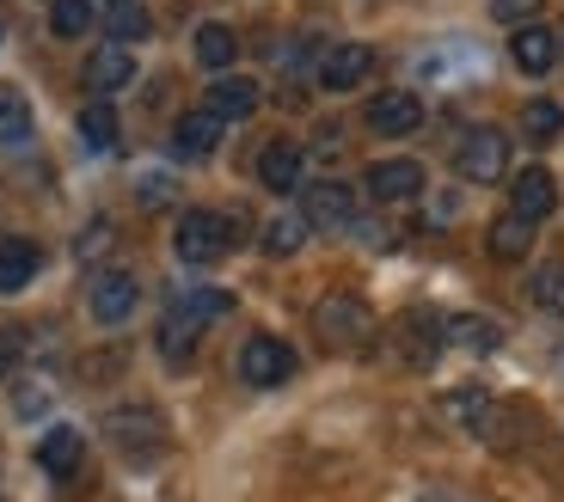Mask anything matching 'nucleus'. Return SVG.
Instances as JSON below:
<instances>
[{
  "instance_id": "6e6552de",
  "label": "nucleus",
  "mask_w": 564,
  "mask_h": 502,
  "mask_svg": "<svg viewBox=\"0 0 564 502\" xmlns=\"http://www.w3.org/2000/svg\"><path fill=\"white\" fill-rule=\"evenodd\" d=\"M362 190L375 196V203H417L423 196V166L417 160H375V166L362 172Z\"/></svg>"
},
{
  "instance_id": "9b49d317",
  "label": "nucleus",
  "mask_w": 564,
  "mask_h": 502,
  "mask_svg": "<svg viewBox=\"0 0 564 502\" xmlns=\"http://www.w3.org/2000/svg\"><path fill=\"white\" fill-rule=\"evenodd\" d=\"M203 331H209V325H197V319H191L184 307H172V301H166V319H160V331H154L160 362H166V368H191V362H197Z\"/></svg>"
},
{
  "instance_id": "a878e982",
  "label": "nucleus",
  "mask_w": 564,
  "mask_h": 502,
  "mask_svg": "<svg viewBox=\"0 0 564 502\" xmlns=\"http://www.w3.org/2000/svg\"><path fill=\"white\" fill-rule=\"evenodd\" d=\"M191 50H197V62H203L209 74H221L227 62L240 56V37H234L227 25H197V37H191Z\"/></svg>"
},
{
  "instance_id": "b1692460",
  "label": "nucleus",
  "mask_w": 564,
  "mask_h": 502,
  "mask_svg": "<svg viewBox=\"0 0 564 502\" xmlns=\"http://www.w3.org/2000/svg\"><path fill=\"white\" fill-rule=\"evenodd\" d=\"M105 31H111V43H141L148 37V31H154V19H148V7H141V0H111V7H105Z\"/></svg>"
},
{
  "instance_id": "1a4fd4ad",
  "label": "nucleus",
  "mask_w": 564,
  "mask_h": 502,
  "mask_svg": "<svg viewBox=\"0 0 564 502\" xmlns=\"http://www.w3.org/2000/svg\"><path fill=\"white\" fill-rule=\"evenodd\" d=\"M301 221H307L313 233H344V227H356V196L344 190V184H313V190L301 196Z\"/></svg>"
},
{
  "instance_id": "9d476101",
  "label": "nucleus",
  "mask_w": 564,
  "mask_h": 502,
  "mask_svg": "<svg viewBox=\"0 0 564 502\" xmlns=\"http://www.w3.org/2000/svg\"><path fill=\"white\" fill-rule=\"evenodd\" d=\"M558 209V178L546 166H528L509 178V215H522V221H546Z\"/></svg>"
},
{
  "instance_id": "f8f14e48",
  "label": "nucleus",
  "mask_w": 564,
  "mask_h": 502,
  "mask_svg": "<svg viewBox=\"0 0 564 502\" xmlns=\"http://www.w3.org/2000/svg\"><path fill=\"white\" fill-rule=\"evenodd\" d=\"M368 68H375V50L368 43H332L319 56V86L325 92H350V86L368 80Z\"/></svg>"
},
{
  "instance_id": "423d86ee",
  "label": "nucleus",
  "mask_w": 564,
  "mask_h": 502,
  "mask_svg": "<svg viewBox=\"0 0 564 502\" xmlns=\"http://www.w3.org/2000/svg\"><path fill=\"white\" fill-rule=\"evenodd\" d=\"M240 380H246V386H258V392L282 386V380H295V349L282 343V337H270V331L246 337V349H240Z\"/></svg>"
},
{
  "instance_id": "393cba45",
  "label": "nucleus",
  "mask_w": 564,
  "mask_h": 502,
  "mask_svg": "<svg viewBox=\"0 0 564 502\" xmlns=\"http://www.w3.org/2000/svg\"><path fill=\"white\" fill-rule=\"evenodd\" d=\"M31 98L19 92V86H0V148H19V141H31Z\"/></svg>"
},
{
  "instance_id": "473e14b6",
  "label": "nucleus",
  "mask_w": 564,
  "mask_h": 502,
  "mask_svg": "<svg viewBox=\"0 0 564 502\" xmlns=\"http://www.w3.org/2000/svg\"><path fill=\"white\" fill-rule=\"evenodd\" d=\"M43 405H50V380L25 374V380H19V386H13V411H19V417H37Z\"/></svg>"
},
{
  "instance_id": "412c9836",
  "label": "nucleus",
  "mask_w": 564,
  "mask_h": 502,
  "mask_svg": "<svg viewBox=\"0 0 564 502\" xmlns=\"http://www.w3.org/2000/svg\"><path fill=\"white\" fill-rule=\"evenodd\" d=\"M509 62H516L522 74H546L552 62H558V37L540 31V25H522L516 37H509Z\"/></svg>"
},
{
  "instance_id": "bb28decb",
  "label": "nucleus",
  "mask_w": 564,
  "mask_h": 502,
  "mask_svg": "<svg viewBox=\"0 0 564 502\" xmlns=\"http://www.w3.org/2000/svg\"><path fill=\"white\" fill-rule=\"evenodd\" d=\"M80 141L93 148V154H111L117 148V111L105 105V98H93V105L80 111Z\"/></svg>"
},
{
  "instance_id": "e433bc0d",
  "label": "nucleus",
  "mask_w": 564,
  "mask_h": 502,
  "mask_svg": "<svg viewBox=\"0 0 564 502\" xmlns=\"http://www.w3.org/2000/svg\"><path fill=\"white\" fill-rule=\"evenodd\" d=\"M454 215H460V203H454V196H436V203H430V221H436V227H448Z\"/></svg>"
},
{
  "instance_id": "58836bf2",
  "label": "nucleus",
  "mask_w": 564,
  "mask_h": 502,
  "mask_svg": "<svg viewBox=\"0 0 564 502\" xmlns=\"http://www.w3.org/2000/svg\"><path fill=\"white\" fill-rule=\"evenodd\" d=\"M0 43H7V25H0Z\"/></svg>"
},
{
  "instance_id": "cd10ccee",
  "label": "nucleus",
  "mask_w": 564,
  "mask_h": 502,
  "mask_svg": "<svg viewBox=\"0 0 564 502\" xmlns=\"http://www.w3.org/2000/svg\"><path fill=\"white\" fill-rule=\"evenodd\" d=\"M172 307H184L197 325H215L227 307H234V294L227 288H184V294H172Z\"/></svg>"
},
{
  "instance_id": "c85d7f7f",
  "label": "nucleus",
  "mask_w": 564,
  "mask_h": 502,
  "mask_svg": "<svg viewBox=\"0 0 564 502\" xmlns=\"http://www.w3.org/2000/svg\"><path fill=\"white\" fill-rule=\"evenodd\" d=\"M528 294H534L540 313H558L564 319V264H540L534 276H528Z\"/></svg>"
},
{
  "instance_id": "aec40b11",
  "label": "nucleus",
  "mask_w": 564,
  "mask_h": 502,
  "mask_svg": "<svg viewBox=\"0 0 564 502\" xmlns=\"http://www.w3.org/2000/svg\"><path fill=\"white\" fill-rule=\"evenodd\" d=\"M135 80V56H129L123 43H111V50H93V56H86V86H93V92H117V86H129Z\"/></svg>"
},
{
  "instance_id": "7ed1b4c3",
  "label": "nucleus",
  "mask_w": 564,
  "mask_h": 502,
  "mask_svg": "<svg viewBox=\"0 0 564 502\" xmlns=\"http://www.w3.org/2000/svg\"><path fill=\"white\" fill-rule=\"evenodd\" d=\"M234 233H240V221H234V215L191 209V215H178L172 245H178L184 264H215V258H227V251H234Z\"/></svg>"
},
{
  "instance_id": "4468645a",
  "label": "nucleus",
  "mask_w": 564,
  "mask_h": 502,
  "mask_svg": "<svg viewBox=\"0 0 564 502\" xmlns=\"http://www.w3.org/2000/svg\"><path fill=\"white\" fill-rule=\"evenodd\" d=\"M368 129L375 135H411V129H423V98L405 92V86L368 98Z\"/></svg>"
},
{
  "instance_id": "4c0bfd02",
  "label": "nucleus",
  "mask_w": 564,
  "mask_h": 502,
  "mask_svg": "<svg viewBox=\"0 0 564 502\" xmlns=\"http://www.w3.org/2000/svg\"><path fill=\"white\" fill-rule=\"evenodd\" d=\"M417 502H466V496H454V490H423Z\"/></svg>"
},
{
  "instance_id": "a211bd4d",
  "label": "nucleus",
  "mask_w": 564,
  "mask_h": 502,
  "mask_svg": "<svg viewBox=\"0 0 564 502\" xmlns=\"http://www.w3.org/2000/svg\"><path fill=\"white\" fill-rule=\"evenodd\" d=\"M37 270H43V245H37V239H0V294L31 288Z\"/></svg>"
},
{
  "instance_id": "ddd939ff",
  "label": "nucleus",
  "mask_w": 564,
  "mask_h": 502,
  "mask_svg": "<svg viewBox=\"0 0 564 502\" xmlns=\"http://www.w3.org/2000/svg\"><path fill=\"white\" fill-rule=\"evenodd\" d=\"M393 337H399V362H411V368H430L442 349H448V337H442V319H436V313H405Z\"/></svg>"
},
{
  "instance_id": "2f4dec72",
  "label": "nucleus",
  "mask_w": 564,
  "mask_h": 502,
  "mask_svg": "<svg viewBox=\"0 0 564 502\" xmlns=\"http://www.w3.org/2000/svg\"><path fill=\"white\" fill-rule=\"evenodd\" d=\"M522 129H528V135H534V141H552V135H558V129H564V111H558V105H552V98H528V111H522Z\"/></svg>"
},
{
  "instance_id": "f3484780",
  "label": "nucleus",
  "mask_w": 564,
  "mask_h": 502,
  "mask_svg": "<svg viewBox=\"0 0 564 502\" xmlns=\"http://www.w3.org/2000/svg\"><path fill=\"white\" fill-rule=\"evenodd\" d=\"M301 148L295 141H270L264 154H258V184L264 190H276V196H295V184H301Z\"/></svg>"
},
{
  "instance_id": "f257e3e1",
  "label": "nucleus",
  "mask_w": 564,
  "mask_h": 502,
  "mask_svg": "<svg viewBox=\"0 0 564 502\" xmlns=\"http://www.w3.org/2000/svg\"><path fill=\"white\" fill-rule=\"evenodd\" d=\"M442 417H448L454 429L491 441V447H516V441H509V435H516V411H509L503 399H491L485 386H454V392H442Z\"/></svg>"
},
{
  "instance_id": "72a5a7b5",
  "label": "nucleus",
  "mask_w": 564,
  "mask_h": 502,
  "mask_svg": "<svg viewBox=\"0 0 564 502\" xmlns=\"http://www.w3.org/2000/svg\"><path fill=\"white\" fill-rule=\"evenodd\" d=\"M19 362H25V331H19V325H7V331H0V380L13 374Z\"/></svg>"
},
{
  "instance_id": "6ab92c4d",
  "label": "nucleus",
  "mask_w": 564,
  "mask_h": 502,
  "mask_svg": "<svg viewBox=\"0 0 564 502\" xmlns=\"http://www.w3.org/2000/svg\"><path fill=\"white\" fill-rule=\"evenodd\" d=\"M442 337H448L454 349L491 356V349L503 343V325H497V319H485V313H454V319H442Z\"/></svg>"
},
{
  "instance_id": "0eeeda50",
  "label": "nucleus",
  "mask_w": 564,
  "mask_h": 502,
  "mask_svg": "<svg viewBox=\"0 0 564 502\" xmlns=\"http://www.w3.org/2000/svg\"><path fill=\"white\" fill-rule=\"evenodd\" d=\"M135 301H141V282L129 270H99V276L86 282V313L99 325H123L135 313Z\"/></svg>"
},
{
  "instance_id": "dca6fc26",
  "label": "nucleus",
  "mask_w": 564,
  "mask_h": 502,
  "mask_svg": "<svg viewBox=\"0 0 564 502\" xmlns=\"http://www.w3.org/2000/svg\"><path fill=\"white\" fill-rule=\"evenodd\" d=\"M221 148V117L215 111H184L172 123V154L178 160H209Z\"/></svg>"
},
{
  "instance_id": "2eb2a0df",
  "label": "nucleus",
  "mask_w": 564,
  "mask_h": 502,
  "mask_svg": "<svg viewBox=\"0 0 564 502\" xmlns=\"http://www.w3.org/2000/svg\"><path fill=\"white\" fill-rule=\"evenodd\" d=\"M80 460H86V435L74 429V423H56V429H43V441H37V466L50 478H74L80 472Z\"/></svg>"
},
{
  "instance_id": "20e7f679",
  "label": "nucleus",
  "mask_w": 564,
  "mask_h": 502,
  "mask_svg": "<svg viewBox=\"0 0 564 502\" xmlns=\"http://www.w3.org/2000/svg\"><path fill=\"white\" fill-rule=\"evenodd\" d=\"M313 331H319V343H332V349H356V343H368V331H375V313H368L362 294L338 288V294H325L319 307H313Z\"/></svg>"
},
{
  "instance_id": "c9c22d12",
  "label": "nucleus",
  "mask_w": 564,
  "mask_h": 502,
  "mask_svg": "<svg viewBox=\"0 0 564 502\" xmlns=\"http://www.w3.org/2000/svg\"><path fill=\"white\" fill-rule=\"evenodd\" d=\"M166 196H172V184H166V178H141V209H160Z\"/></svg>"
},
{
  "instance_id": "7c9ffc66",
  "label": "nucleus",
  "mask_w": 564,
  "mask_h": 502,
  "mask_svg": "<svg viewBox=\"0 0 564 502\" xmlns=\"http://www.w3.org/2000/svg\"><path fill=\"white\" fill-rule=\"evenodd\" d=\"M93 25V0H50V31L56 37H80Z\"/></svg>"
},
{
  "instance_id": "c756f323",
  "label": "nucleus",
  "mask_w": 564,
  "mask_h": 502,
  "mask_svg": "<svg viewBox=\"0 0 564 502\" xmlns=\"http://www.w3.org/2000/svg\"><path fill=\"white\" fill-rule=\"evenodd\" d=\"M313 227L301 221V215H276V221L264 227V251L270 258H289V251H301V239H307Z\"/></svg>"
},
{
  "instance_id": "39448f33",
  "label": "nucleus",
  "mask_w": 564,
  "mask_h": 502,
  "mask_svg": "<svg viewBox=\"0 0 564 502\" xmlns=\"http://www.w3.org/2000/svg\"><path fill=\"white\" fill-rule=\"evenodd\" d=\"M454 172H460L466 184H497L509 172V135L491 123L466 129V135L454 141Z\"/></svg>"
},
{
  "instance_id": "5701e85b",
  "label": "nucleus",
  "mask_w": 564,
  "mask_h": 502,
  "mask_svg": "<svg viewBox=\"0 0 564 502\" xmlns=\"http://www.w3.org/2000/svg\"><path fill=\"white\" fill-rule=\"evenodd\" d=\"M203 111H215L221 123H240V117L258 111V86H252V80H215Z\"/></svg>"
},
{
  "instance_id": "f03ea898",
  "label": "nucleus",
  "mask_w": 564,
  "mask_h": 502,
  "mask_svg": "<svg viewBox=\"0 0 564 502\" xmlns=\"http://www.w3.org/2000/svg\"><path fill=\"white\" fill-rule=\"evenodd\" d=\"M99 429L123 460H154V454H166V441H172L166 417H160L154 405H111L99 417Z\"/></svg>"
},
{
  "instance_id": "f704fd0d",
  "label": "nucleus",
  "mask_w": 564,
  "mask_h": 502,
  "mask_svg": "<svg viewBox=\"0 0 564 502\" xmlns=\"http://www.w3.org/2000/svg\"><path fill=\"white\" fill-rule=\"evenodd\" d=\"M491 13L503 19V25H522V19L540 13V0H491Z\"/></svg>"
},
{
  "instance_id": "4be33fe9",
  "label": "nucleus",
  "mask_w": 564,
  "mask_h": 502,
  "mask_svg": "<svg viewBox=\"0 0 564 502\" xmlns=\"http://www.w3.org/2000/svg\"><path fill=\"white\" fill-rule=\"evenodd\" d=\"M528 245H534V221H522V215H503V221H491V233H485V251H491L497 264L528 258Z\"/></svg>"
}]
</instances>
